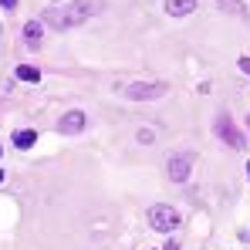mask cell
Wrapping results in <instances>:
<instances>
[{"label": "cell", "instance_id": "e0dca14e", "mask_svg": "<svg viewBox=\"0 0 250 250\" xmlns=\"http://www.w3.org/2000/svg\"><path fill=\"white\" fill-rule=\"evenodd\" d=\"M247 176H250V163H247Z\"/></svg>", "mask_w": 250, "mask_h": 250}, {"label": "cell", "instance_id": "9c48e42d", "mask_svg": "<svg viewBox=\"0 0 250 250\" xmlns=\"http://www.w3.org/2000/svg\"><path fill=\"white\" fill-rule=\"evenodd\" d=\"M34 142H38V132H34V128H21V132H14V146H17V149H31Z\"/></svg>", "mask_w": 250, "mask_h": 250}, {"label": "cell", "instance_id": "277c9868", "mask_svg": "<svg viewBox=\"0 0 250 250\" xmlns=\"http://www.w3.org/2000/svg\"><path fill=\"white\" fill-rule=\"evenodd\" d=\"M213 128H216V135H220V139H223L230 149H244V132H240L237 125L230 122V115H220Z\"/></svg>", "mask_w": 250, "mask_h": 250}, {"label": "cell", "instance_id": "7a4b0ae2", "mask_svg": "<svg viewBox=\"0 0 250 250\" xmlns=\"http://www.w3.org/2000/svg\"><path fill=\"white\" fill-rule=\"evenodd\" d=\"M102 10H105V0H75V3L64 7V21H68V27L71 24H84V21L98 17Z\"/></svg>", "mask_w": 250, "mask_h": 250}, {"label": "cell", "instance_id": "9a60e30c", "mask_svg": "<svg viewBox=\"0 0 250 250\" xmlns=\"http://www.w3.org/2000/svg\"><path fill=\"white\" fill-rule=\"evenodd\" d=\"M166 250H179V244H176V240H169V244H166Z\"/></svg>", "mask_w": 250, "mask_h": 250}, {"label": "cell", "instance_id": "7c38bea8", "mask_svg": "<svg viewBox=\"0 0 250 250\" xmlns=\"http://www.w3.org/2000/svg\"><path fill=\"white\" fill-rule=\"evenodd\" d=\"M17 78H21V82H41V71H38V68H34V64H21V68H17Z\"/></svg>", "mask_w": 250, "mask_h": 250}, {"label": "cell", "instance_id": "ac0fdd59", "mask_svg": "<svg viewBox=\"0 0 250 250\" xmlns=\"http://www.w3.org/2000/svg\"><path fill=\"white\" fill-rule=\"evenodd\" d=\"M0 152H3V146H0Z\"/></svg>", "mask_w": 250, "mask_h": 250}, {"label": "cell", "instance_id": "d6986e66", "mask_svg": "<svg viewBox=\"0 0 250 250\" xmlns=\"http://www.w3.org/2000/svg\"><path fill=\"white\" fill-rule=\"evenodd\" d=\"M247 125H250V119H247Z\"/></svg>", "mask_w": 250, "mask_h": 250}, {"label": "cell", "instance_id": "4fadbf2b", "mask_svg": "<svg viewBox=\"0 0 250 250\" xmlns=\"http://www.w3.org/2000/svg\"><path fill=\"white\" fill-rule=\"evenodd\" d=\"M240 71H244V75H250V58H240Z\"/></svg>", "mask_w": 250, "mask_h": 250}, {"label": "cell", "instance_id": "5bb4252c", "mask_svg": "<svg viewBox=\"0 0 250 250\" xmlns=\"http://www.w3.org/2000/svg\"><path fill=\"white\" fill-rule=\"evenodd\" d=\"M0 3H3L7 10H14V3H17V0H0Z\"/></svg>", "mask_w": 250, "mask_h": 250}, {"label": "cell", "instance_id": "5b68a950", "mask_svg": "<svg viewBox=\"0 0 250 250\" xmlns=\"http://www.w3.org/2000/svg\"><path fill=\"white\" fill-rule=\"evenodd\" d=\"M169 179L172 183H186L189 179V172H193V156L189 152H176L172 159H169Z\"/></svg>", "mask_w": 250, "mask_h": 250}, {"label": "cell", "instance_id": "8fae6325", "mask_svg": "<svg viewBox=\"0 0 250 250\" xmlns=\"http://www.w3.org/2000/svg\"><path fill=\"white\" fill-rule=\"evenodd\" d=\"M216 7H220L223 14H237V17H244V0H216Z\"/></svg>", "mask_w": 250, "mask_h": 250}, {"label": "cell", "instance_id": "3957f363", "mask_svg": "<svg viewBox=\"0 0 250 250\" xmlns=\"http://www.w3.org/2000/svg\"><path fill=\"white\" fill-rule=\"evenodd\" d=\"M149 227L159 233H172L179 227V213L172 207H149Z\"/></svg>", "mask_w": 250, "mask_h": 250}, {"label": "cell", "instance_id": "2e32d148", "mask_svg": "<svg viewBox=\"0 0 250 250\" xmlns=\"http://www.w3.org/2000/svg\"><path fill=\"white\" fill-rule=\"evenodd\" d=\"M0 183H3V169H0Z\"/></svg>", "mask_w": 250, "mask_h": 250}, {"label": "cell", "instance_id": "6da1fadb", "mask_svg": "<svg viewBox=\"0 0 250 250\" xmlns=\"http://www.w3.org/2000/svg\"><path fill=\"white\" fill-rule=\"evenodd\" d=\"M169 91L166 82H132V84H122V95L132 98V102H156Z\"/></svg>", "mask_w": 250, "mask_h": 250}, {"label": "cell", "instance_id": "30bf717a", "mask_svg": "<svg viewBox=\"0 0 250 250\" xmlns=\"http://www.w3.org/2000/svg\"><path fill=\"white\" fill-rule=\"evenodd\" d=\"M44 24H47V27H54V31L68 27V21H64V10H44Z\"/></svg>", "mask_w": 250, "mask_h": 250}, {"label": "cell", "instance_id": "52a82bcc", "mask_svg": "<svg viewBox=\"0 0 250 250\" xmlns=\"http://www.w3.org/2000/svg\"><path fill=\"white\" fill-rule=\"evenodd\" d=\"M193 10H196V0H166L169 17H189Z\"/></svg>", "mask_w": 250, "mask_h": 250}, {"label": "cell", "instance_id": "8992f818", "mask_svg": "<svg viewBox=\"0 0 250 250\" xmlns=\"http://www.w3.org/2000/svg\"><path fill=\"white\" fill-rule=\"evenodd\" d=\"M84 128V112H68V115H61V122H58V132L61 135H75V132H82Z\"/></svg>", "mask_w": 250, "mask_h": 250}, {"label": "cell", "instance_id": "ba28073f", "mask_svg": "<svg viewBox=\"0 0 250 250\" xmlns=\"http://www.w3.org/2000/svg\"><path fill=\"white\" fill-rule=\"evenodd\" d=\"M41 38H44V21H31L24 27V41L31 44V47H41Z\"/></svg>", "mask_w": 250, "mask_h": 250}]
</instances>
